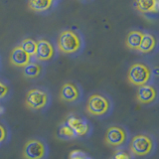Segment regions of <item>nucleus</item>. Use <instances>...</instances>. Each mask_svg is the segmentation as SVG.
I'll use <instances>...</instances> for the list:
<instances>
[{"label": "nucleus", "instance_id": "obj_18", "mask_svg": "<svg viewBox=\"0 0 159 159\" xmlns=\"http://www.w3.org/2000/svg\"><path fill=\"white\" fill-rule=\"evenodd\" d=\"M25 52H26L30 57L35 56L36 55V50H37V42L34 41V40L27 38L24 39L21 42V44L19 45Z\"/></svg>", "mask_w": 159, "mask_h": 159}, {"label": "nucleus", "instance_id": "obj_9", "mask_svg": "<svg viewBox=\"0 0 159 159\" xmlns=\"http://www.w3.org/2000/svg\"><path fill=\"white\" fill-rule=\"evenodd\" d=\"M157 98V91L151 84H142L138 87L136 93V99L138 102L142 104H149L152 103Z\"/></svg>", "mask_w": 159, "mask_h": 159}, {"label": "nucleus", "instance_id": "obj_16", "mask_svg": "<svg viewBox=\"0 0 159 159\" xmlns=\"http://www.w3.org/2000/svg\"><path fill=\"white\" fill-rule=\"evenodd\" d=\"M52 3V0H29L28 7L35 12H44L50 9Z\"/></svg>", "mask_w": 159, "mask_h": 159}, {"label": "nucleus", "instance_id": "obj_22", "mask_svg": "<svg viewBox=\"0 0 159 159\" xmlns=\"http://www.w3.org/2000/svg\"><path fill=\"white\" fill-rule=\"evenodd\" d=\"M8 91H9V89L6 84H4L3 83L0 82V99L7 96Z\"/></svg>", "mask_w": 159, "mask_h": 159}, {"label": "nucleus", "instance_id": "obj_3", "mask_svg": "<svg viewBox=\"0 0 159 159\" xmlns=\"http://www.w3.org/2000/svg\"><path fill=\"white\" fill-rule=\"evenodd\" d=\"M153 139L147 134H138V135L133 136L129 144V149L135 156L149 155L153 151Z\"/></svg>", "mask_w": 159, "mask_h": 159}, {"label": "nucleus", "instance_id": "obj_14", "mask_svg": "<svg viewBox=\"0 0 159 159\" xmlns=\"http://www.w3.org/2000/svg\"><path fill=\"white\" fill-rule=\"evenodd\" d=\"M134 5L141 13L157 12L158 10V0H135Z\"/></svg>", "mask_w": 159, "mask_h": 159}, {"label": "nucleus", "instance_id": "obj_13", "mask_svg": "<svg viewBox=\"0 0 159 159\" xmlns=\"http://www.w3.org/2000/svg\"><path fill=\"white\" fill-rule=\"evenodd\" d=\"M155 46H156L155 37H154L152 34L144 33L137 51H139L140 53H143V54H147V53L152 52L154 48H155Z\"/></svg>", "mask_w": 159, "mask_h": 159}, {"label": "nucleus", "instance_id": "obj_2", "mask_svg": "<svg viewBox=\"0 0 159 159\" xmlns=\"http://www.w3.org/2000/svg\"><path fill=\"white\" fill-rule=\"evenodd\" d=\"M58 48L64 54H74L81 48V39L71 30H65L58 38Z\"/></svg>", "mask_w": 159, "mask_h": 159}, {"label": "nucleus", "instance_id": "obj_1", "mask_svg": "<svg viewBox=\"0 0 159 159\" xmlns=\"http://www.w3.org/2000/svg\"><path fill=\"white\" fill-rule=\"evenodd\" d=\"M109 99L101 93H93L89 98L87 102V111L93 116H102L111 109Z\"/></svg>", "mask_w": 159, "mask_h": 159}, {"label": "nucleus", "instance_id": "obj_10", "mask_svg": "<svg viewBox=\"0 0 159 159\" xmlns=\"http://www.w3.org/2000/svg\"><path fill=\"white\" fill-rule=\"evenodd\" d=\"M80 98L79 88L74 83H65L60 89V98L66 102H75Z\"/></svg>", "mask_w": 159, "mask_h": 159}, {"label": "nucleus", "instance_id": "obj_24", "mask_svg": "<svg viewBox=\"0 0 159 159\" xmlns=\"http://www.w3.org/2000/svg\"><path fill=\"white\" fill-rule=\"evenodd\" d=\"M2 112H3V107L0 106V113H2Z\"/></svg>", "mask_w": 159, "mask_h": 159}, {"label": "nucleus", "instance_id": "obj_8", "mask_svg": "<svg viewBox=\"0 0 159 159\" xmlns=\"http://www.w3.org/2000/svg\"><path fill=\"white\" fill-rule=\"evenodd\" d=\"M66 124L72 128L76 136H84L89 132V122L82 117L71 114L66 119Z\"/></svg>", "mask_w": 159, "mask_h": 159}, {"label": "nucleus", "instance_id": "obj_11", "mask_svg": "<svg viewBox=\"0 0 159 159\" xmlns=\"http://www.w3.org/2000/svg\"><path fill=\"white\" fill-rule=\"evenodd\" d=\"M39 61L46 62L51 60L54 56V47L46 39H40L37 41V50L36 55Z\"/></svg>", "mask_w": 159, "mask_h": 159}, {"label": "nucleus", "instance_id": "obj_4", "mask_svg": "<svg viewBox=\"0 0 159 159\" xmlns=\"http://www.w3.org/2000/svg\"><path fill=\"white\" fill-rule=\"evenodd\" d=\"M151 78V71L145 64L135 63L130 66L127 74V80L133 86L140 87L149 82Z\"/></svg>", "mask_w": 159, "mask_h": 159}, {"label": "nucleus", "instance_id": "obj_19", "mask_svg": "<svg viewBox=\"0 0 159 159\" xmlns=\"http://www.w3.org/2000/svg\"><path fill=\"white\" fill-rule=\"evenodd\" d=\"M58 135L62 139H72L74 137H76V134L74 133L72 128L69 125H67L66 123L62 124V125L60 126L59 131H58Z\"/></svg>", "mask_w": 159, "mask_h": 159}, {"label": "nucleus", "instance_id": "obj_26", "mask_svg": "<svg viewBox=\"0 0 159 159\" xmlns=\"http://www.w3.org/2000/svg\"><path fill=\"white\" fill-rule=\"evenodd\" d=\"M111 159H112V158H111Z\"/></svg>", "mask_w": 159, "mask_h": 159}, {"label": "nucleus", "instance_id": "obj_6", "mask_svg": "<svg viewBox=\"0 0 159 159\" xmlns=\"http://www.w3.org/2000/svg\"><path fill=\"white\" fill-rule=\"evenodd\" d=\"M48 93L40 89H30L26 94V98H25V106H26V107L29 109H34V111L44 108L48 104Z\"/></svg>", "mask_w": 159, "mask_h": 159}, {"label": "nucleus", "instance_id": "obj_23", "mask_svg": "<svg viewBox=\"0 0 159 159\" xmlns=\"http://www.w3.org/2000/svg\"><path fill=\"white\" fill-rule=\"evenodd\" d=\"M7 137V131L6 128H5L1 123H0V143L3 142Z\"/></svg>", "mask_w": 159, "mask_h": 159}, {"label": "nucleus", "instance_id": "obj_20", "mask_svg": "<svg viewBox=\"0 0 159 159\" xmlns=\"http://www.w3.org/2000/svg\"><path fill=\"white\" fill-rule=\"evenodd\" d=\"M69 159H93L91 156L80 149H75L69 154Z\"/></svg>", "mask_w": 159, "mask_h": 159}, {"label": "nucleus", "instance_id": "obj_17", "mask_svg": "<svg viewBox=\"0 0 159 159\" xmlns=\"http://www.w3.org/2000/svg\"><path fill=\"white\" fill-rule=\"evenodd\" d=\"M23 75L24 77L29 78V79H33L38 77L40 74H41L42 68L39 64L37 63H31L27 64L26 66L23 67Z\"/></svg>", "mask_w": 159, "mask_h": 159}, {"label": "nucleus", "instance_id": "obj_21", "mask_svg": "<svg viewBox=\"0 0 159 159\" xmlns=\"http://www.w3.org/2000/svg\"><path fill=\"white\" fill-rule=\"evenodd\" d=\"M112 159H132V156L129 152L119 149V150H116L114 152Z\"/></svg>", "mask_w": 159, "mask_h": 159}, {"label": "nucleus", "instance_id": "obj_12", "mask_svg": "<svg viewBox=\"0 0 159 159\" xmlns=\"http://www.w3.org/2000/svg\"><path fill=\"white\" fill-rule=\"evenodd\" d=\"M9 61L15 67L23 68L31 62V57L21 47L17 46L12 50L11 54H10Z\"/></svg>", "mask_w": 159, "mask_h": 159}, {"label": "nucleus", "instance_id": "obj_7", "mask_svg": "<svg viewBox=\"0 0 159 159\" xmlns=\"http://www.w3.org/2000/svg\"><path fill=\"white\" fill-rule=\"evenodd\" d=\"M127 140V132L121 126L112 125L107 128L104 136V142L112 147H119Z\"/></svg>", "mask_w": 159, "mask_h": 159}, {"label": "nucleus", "instance_id": "obj_25", "mask_svg": "<svg viewBox=\"0 0 159 159\" xmlns=\"http://www.w3.org/2000/svg\"><path fill=\"white\" fill-rule=\"evenodd\" d=\"M52 1H53V0H52Z\"/></svg>", "mask_w": 159, "mask_h": 159}, {"label": "nucleus", "instance_id": "obj_15", "mask_svg": "<svg viewBox=\"0 0 159 159\" xmlns=\"http://www.w3.org/2000/svg\"><path fill=\"white\" fill-rule=\"evenodd\" d=\"M143 34V32L138 31V30H132V31L128 32L125 39L126 47L130 50H137L139 45H140Z\"/></svg>", "mask_w": 159, "mask_h": 159}, {"label": "nucleus", "instance_id": "obj_5", "mask_svg": "<svg viewBox=\"0 0 159 159\" xmlns=\"http://www.w3.org/2000/svg\"><path fill=\"white\" fill-rule=\"evenodd\" d=\"M47 154V146L40 139H29L23 147L22 155L25 159H43Z\"/></svg>", "mask_w": 159, "mask_h": 159}]
</instances>
